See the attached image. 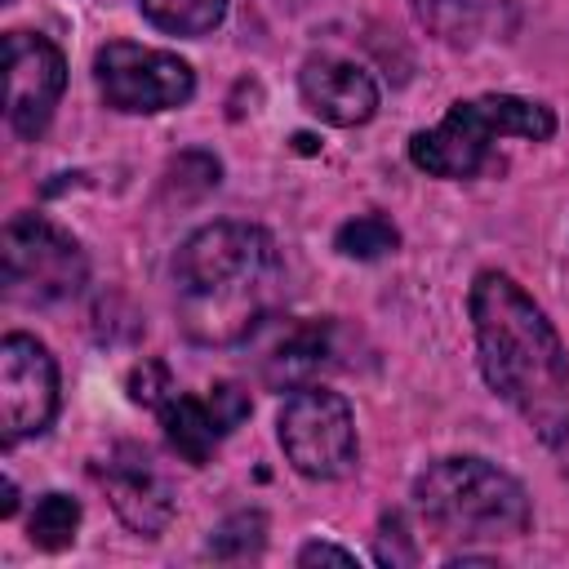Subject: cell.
I'll list each match as a JSON object with an SVG mask.
<instances>
[{"mask_svg":"<svg viewBox=\"0 0 569 569\" xmlns=\"http://www.w3.org/2000/svg\"><path fill=\"white\" fill-rule=\"evenodd\" d=\"M356 565V551H347V547H333V542H307L302 551H298V565Z\"/></svg>","mask_w":569,"mask_h":569,"instance_id":"603a6c76","label":"cell"},{"mask_svg":"<svg viewBox=\"0 0 569 569\" xmlns=\"http://www.w3.org/2000/svg\"><path fill=\"white\" fill-rule=\"evenodd\" d=\"M262 538H267V520L262 511H236L231 520H222L209 538V556L218 560H249L262 551Z\"/></svg>","mask_w":569,"mask_h":569,"instance_id":"ac0fdd59","label":"cell"},{"mask_svg":"<svg viewBox=\"0 0 569 569\" xmlns=\"http://www.w3.org/2000/svg\"><path fill=\"white\" fill-rule=\"evenodd\" d=\"M467 307L485 382L525 418L542 427L560 422L569 405V356L542 307L502 271H480Z\"/></svg>","mask_w":569,"mask_h":569,"instance_id":"7a4b0ae2","label":"cell"},{"mask_svg":"<svg viewBox=\"0 0 569 569\" xmlns=\"http://www.w3.org/2000/svg\"><path fill=\"white\" fill-rule=\"evenodd\" d=\"M102 485H107V498L116 507V516L142 533V538H156L169 520H173V489L169 480L151 467L147 449L138 445H120L107 467H102Z\"/></svg>","mask_w":569,"mask_h":569,"instance_id":"30bf717a","label":"cell"},{"mask_svg":"<svg viewBox=\"0 0 569 569\" xmlns=\"http://www.w3.org/2000/svg\"><path fill=\"white\" fill-rule=\"evenodd\" d=\"M58 413V365L31 333H9L0 342V436L18 445L40 436Z\"/></svg>","mask_w":569,"mask_h":569,"instance_id":"ba28073f","label":"cell"},{"mask_svg":"<svg viewBox=\"0 0 569 569\" xmlns=\"http://www.w3.org/2000/svg\"><path fill=\"white\" fill-rule=\"evenodd\" d=\"M93 80L107 107L124 116H156L173 111L196 93V76L178 53L147 49L133 40H111L93 58Z\"/></svg>","mask_w":569,"mask_h":569,"instance_id":"52a82bcc","label":"cell"},{"mask_svg":"<svg viewBox=\"0 0 569 569\" xmlns=\"http://www.w3.org/2000/svg\"><path fill=\"white\" fill-rule=\"evenodd\" d=\"M218 173L222 169H218V160L209 151H187V156H178L169 164V191L178 200H196V196H204V191L218 187Z\"/></svg>","mask_w":569,"mask_h":569,"instance_id":"d6986e66","label":"cell"},{"mask_svg":"<svg viewBox=\"0 0 569 569\" xmlns=\"http://www.w3.org/2000/svg\"><path fill=\"white\" fill-rule=\"evenodd\" d=\"M124 387H129V400H133V405H147V409H160V405L178 391V387H173V373H169L160 360L133 365L129 378H124Z\"/></svg>","mask_w":569,"mask_h":569,"instance_id":"ffe728a7","label":"cell"},{"mask_svg":"<svg viewBox=\"0 0 569 569\" xmlns=\"http://www.w3.org/2000/svg\"><path fill=\"white\" fill-rule=\"evenodd\" d=\"M556 133V116L542 102L516 93H485L453 102L440 124L409 138V160L431 178H471L489 164L498 138L547 142Z\"/></svg>","mask_w":569,"mask_h":569,"instance_id":"277c9868","label":"cell"},{"mask_svg":"<svg viewBox=\"0 0 569 569\" xmlns=\"http://www.w3.org/2000/svg\"><path fill=\"white\" fill-rule=\"evenodd\" d=\"M418 22L445 44H476L489 27L493 0H409Z\"/></svg>","mask_w":569,"mask_h":569,"instance_id":"5bb4252c","label":"cell"},{"mask_svg":"<svg viewBox=\"0 0 569 569\" xmlns=\"http://www.w3.org/2000/svg\"><path fill=\"white\" fill-rule=\"evenodd\" d=\"M0 262H4V293L13 302H36V307L71 298L89 276L84 249L40 213H18L4 222Z\"/></svg>","mask_w":569,"mask_h":569,"instance_id":"5b68a950","label":"cell"},{"mask_svg":"<svg viewBox=\"0 0 569 569\" xmlns=\"http://www.w3.org/2000/svg\"><path fill=\"white\" fill-rule=\"evenodd\" d=\"M209 405H213L222 431H236V427L249 418V391H244L240 382H218V387L209 391Z\"/></svg>","mask_w":569,"mask_h":569,"instance_id":"44dd1931","label":"cell"},{"mask_svg":"<svg viewBox=\"0 0 569 569\" xmlns=\"http://www.w3.org/2000/svg\"><path fill=\"white\" fill-rule=\"evenodd\" d=\"M413 502L440 538L502 542L529 529V498L516 476L485 458H440L413 480Z\"/></svg>","mask_w":569,"mask_h":569,"instance_id":"3957f363","label":"cell"},{"mask_svg":"<svg viewBox=\"0 0 569 569\" xmlns=\"http://www.w3.org/2000/svg\"><path fill=\"white\" fill-rule=\"evenodd\" d=\"M276 427H280V449L289 467L307 480H342L360 458L351 405L320 382L298 387L284 400Z\"/></svg>","mask_w":569,"mask_h":569,"instance_id":"8992f818","label":"cell"},{"mask_svg":"<svg viewBox=\"0 0 569 569\" xmlns=\"http://www.w3.org/2000/svg\"><path fill=\"white\" fill-rule=\"evenodd\" d=\"M156 413H160V427H164L169 449H173L178 458H187L191 467H204L209 453L218 449V440L227 436L222 422H218V413H213V405H209V396L200 400V396L173 391Z\"/></svg>","mask_w":569,"mask_h":569,"instance_id":"4fadbf2b","label":"cell"},{"mask_svg":"<svg viewBox=\"0 0 569 569\" xmlns=\"http://www.w3.org/2000/svg\"><path fill=\"white\" fill-rule=\"evenodd\" d=\"M31 542L40 551H67L76 542V529H80V502L67 498V493H44L31 511Z\"/></svg>","mask_w":569,"mask_h":569,"instance_id":"2e32d148","label":"cell"},{"mask_svg":"<svg viewBox=\"0 0 569 569\" xmlns=\"http://www.w3.org/2000/svg\"><path fill=\"white\" fill-rule=\"evenodd\" d=\"M67 84V62L53 40L31 31L4 36V116L18 138H40Z\"/></svg>","mask_w":569,"mask_h":569,"instance_id":"9c48e42d","label":"cell"},{"mask_svg":"<svg viewBox=\"0 0 569 569\" xmlns=\"http://www.w3.org/2000/svg\"><path fill=\"white\" fill-rule=\"evenodd\" d=\"M329 365H333V325L307 320V325H293L267 356V382L298 391V387L316 382Z\"/></svg>","mask_w":569,"mask_h":569,"instance_id":"7c38bea8","label":"cell"},{"mask_svg":"<svg viewBox=\"0 0 569 569\" xmlns=\"http://www.w3.org/2000/svg\"><path fill=\"white\" fill-rule=\"evenodd\" d=\"M138 9L147 13L151 27L169 36H204L222 22L227 0H138Z\"/></svg>","mask_w":569,"mask_h":569,"instance_id":"9a60e30c","label":"cell"},{"mask_svg":"<svg viewBox=\"0 0 569 569\" xmlns=\"http://www.w3.org/2000/svg\"><path fill=\"white\" fill-rule=\"evenodd\" d=\"M298 89H302L307 111L320 116L325 124H338V129L365 124L378 111L373 76L360 71L356 62H347V58H329V53L307 58V67L298 71Z\"/></svg>","mask_w":569,"mask_h":569,"instance_id":"8fae6325","label":"cell"},{"mask_svg":"<svg viewBox=\"0 0 569 569\" xmlns=\"http://www.w3.org/2000/svg\"><path fill=\"white\" fill-rule=\"evenodd\" d=\"M4 4H9V0H4Z\"/></svg>","mask_w":569,"mask_h":569,"instance_id":"cb8c5ba5","label":"cell"},{"mask_svg":"<svg viewBox=\"0 0 569 569\" xmlns=\"http://www.w3.org/2000/svg\"><path fill=\"white\" fill-rule=\"evenodd\" d=\"M378 565H413V547H409V538H405L400 516L382 520V533H378Z\"/></svg>","mask_w":569,"mask_h":569,"instance_id":"7402d4cb","label":"cell"},{"mask_svg":"<svg viewBox=\"0 0 569 569\" xmlns=\"http://www.w3.org/2000/svg\"><path fill=\"white\" fill-rule=\"evenodd\" d=\"M284 262L271 231L253 222H209L173 258V311L191 342H244L280 302Z\"/></svg>","mask_w":569,"mask_h":569,"instance_id":"6da1fadb","label":"cell"},{"mask_svg":"<svg viewBox=\"0 0 569 569\" xmlns=\"http://www.w3.org/2000/svg\"><path fill=\"white\" fill-rule=\"evenodd\" d=\"M396 244H400V231H396L382 213H356V218H347V222L338 227V236H333V249H338L342 258H360V262L382 258V253H391Z\"/></svg>","mask_w":569,"mask_h":569,"instance_id":"e0dca14e","label":"cell"}]
</instances>
